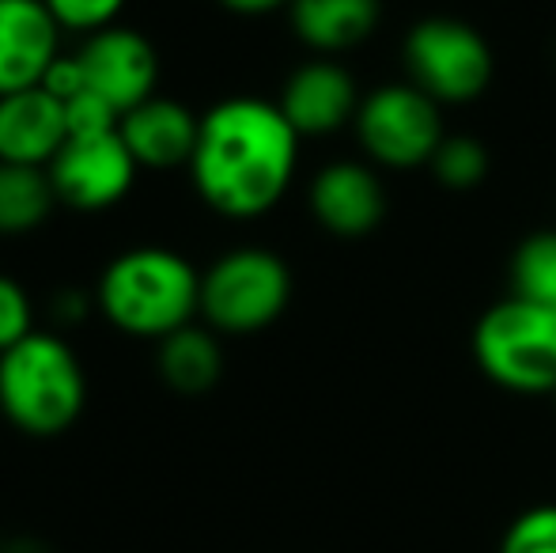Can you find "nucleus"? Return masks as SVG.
Returning <instances> with one entry per match:
<instances>
[{
	"label": "nucleus",
	"instance_id": "1",
	"mask_svg": "<svg viewBox=\"0 0 556 553\" xmlns=\"http://www.w3.org/2000/svg\"><path fill=\"white\" fill-rule=\"evenodd\" d=\"M300 134L277 103L231 96L201 114L193 190L227 221H257L285 201L300 167Z\"/></svg>",
	"mask_w": 556,
	"mask_h": 553
},
{
	"label": "nucleus",
	"instance_id": "2",
	"mask_svg": "<svg viewBox=\"0 0 556 553\" xmlns=\"http://www.w3.org/2000/svg\"><path fill=\"white\" fill-rule=\"evenodd\" d=\"M96 307L125 338L163 341L201 315V269L167 247H132L99 274Z\"/></svg>",
	"mask_w": 556,
	"mask_h": 553
},
{
	"label": "nucleus",
	"instance_id": "3",
	"mask_svg": "<svg viewBox=\"0 0 556 553\" xmlns=\"http://www.w3.org/2000/svg\"><path fill=\"white\" fill-rule=\"evenodd\" d=\"M88 402V376L61 334L35 330L0 353V414L27 436L73 428Z\"/></svg>",
	"mask_w": 556,
	"mask_h": 553
},
{
	"label": "nucleus",
	"instance_id": "4",
	"mask_svg": "<svg viewBox=\"0 0 556 553\" xmlns=\"http://www.w3.org/2000/svg\"><path fill=\"white\" fill-rule=\"evenodd\" d=\"M292 303V269L265 247L227 251L201 274V323L220 338H250Z\"/></svg>",
	"mask_w": 556,
	"mask_h": 553
},
{
	"label": "nucleus",
	"instance_id": "5",
	"mask_svg": "<svg viewBox=\"0 0 556 553\" xmlns=\"http://www.w3.org/2000/svg\"><path fill=\"white\" fill-rule=\"evenodd\" d=\"M473 361L515 394L556 391V315L519 296L492 303L473 326Z\"/></svg>",
	"mask_w": 556,
	"mask_h": 553
},
{
	"label": "nucleus",
	"instance_id": "6",
	"mask_svg": "<svg viewBox=\"0 0 556 553\" xmlns=\"http://www.w3.org/2000/svg\"><path fill=\"white\" fill-rule=\"evenodd\" d=\"M402 58L413 88H420L440 106L481 99L496 73L489 38L458 15H428L413 23Z\"/></svg>",
	"mask_w": 556,
	"mask_h": 553
},
{
	"label": "nucleus",
	"instance_id": "7",
	"mask_svg": "<svg viewBox=\"0 0 556 553\" xmlns=\"http://www.w3.org/2000/svg\"><path fill=\"white\" fill-rule=\"evenodd\" d=\"M352 129L367 160L394 171L428 167L446 137L443 106L409 80L379 84L371 96H364Z\"/></svg>",
	"mask_w": 556,
	"mask_h": 553
},
{
	"label": "nucleus",
	"instance_id": "8",
	"mask_svg": "<svg viewBox=\"0 0 556 553\" xmlns=\"http://www.w3.org/2000/svg\"><path fill=\"white\" fill-rule=\"evenodd\" d=\"M137 171L140 163L114 129L103 137H68L46 175L58 193V205L73 213H103L132 190Z\"/></svg>",
	"mask_w": 556,
	"mask_h": 553
},
{
	"label": "nucleus",
	"instance_id": "9",
	"mask_svg": "<svg viewBox=\"0 0 556 553\" xmlns=\"http://www.w3.org/2000/svg\"><path fill=\"white\" fill-rule=\"evenodd\" d=\"M88 76V88L103 96L117 114H129L132 106L148 103L160 84V53L137 27L114 23L106 30L84 38L76 50Z\"/></svg>",
	"mask_w": 556,
	"mask_h": 553
},
{
	"label": "nucleus",
	"instance_id": "10",
	"mask_svg": "<svg viewBox=\"0 0 556 553\" xmlns=\"http://www.w3.org/2000/svg\"><path fill=\"white\" fill-rule=\"evenodd\" d=\"M311 216L337 239H364L387 221V186L371 163L333 160L315 171L307 190Z\"/></svg>",
	"mask_w": 556,
	"mask_h": 553
},
{
	"label": "nucleus",
	"instance_id": "11",
	"mask_svg": "<svg viewBox=\"0 0 556 553\" xmlns=\"http://www.w3.org/2000/svg\"><path fill=\"white\" fill-rule=\"evenodd\" d=\"M364 103L356 76L333 58H311L280 88L277 106L300 137H330L352 126Z\"/></svg>",
	"mask_w": 556,
	"mask_h": 553
},
{
	"label": "nucleus",
	"instance_id": "12",
	"mask_svg": "<svg viewBox=\"0 0 556 553\" xmlns=\"http://www.w3.org/2000/svg\"><path fill=\"white\" fill-rule=\"evenodd\" d=\"M61 58V27L42 0H0V96L38 88Z\"/></svg>",
	"mask_w": 556,
	"mask_h": 553
},
{
	"label": "nucleus",
	"instance_id": "13",
	"mask_svg": "<svg viewBox=\"0 0 556 553\" xmlns=\"http://www.w3.org/2000/svg\"><path fill=\"white\" fill-rule=\"evenodd\" d=\"M117 134L129 144L132 160L148 171H175L190 167L193 148H198L201 134V114H193L186 103L175 99L152 96L148 103L132 106L122 114Z\"/></svg>",
	"mask_w": 556,
	"mask_h": 553
},
{
	"label": "nucleus",
	"instance_id": "14",
	"mask_svg": "<svg viewBox=\"0 0 556 553\" xmlns=\"http://www.w3.org/2000/svg\"><path fill=\"white\" fill-rule=\"evenodd\" d=\"M65 140V103H58L46 88L0 96V160L4 163L50 167Z\"/></svg>",
	"mask_w": 556,
	"mask_h": 553
},
{
	"label": "nucleus",
	"instance_id": "15",
	"mask_svg": "<svg viewBox=\"0 0 556 553\" xmlns=\"http://www.w3.org/2000/svg\"><path fill=\"white\" fill-rule=\"evenodd\" d=\"M382 4L379 0H292L288 20L292 30L307 50L318 58L356 50L359 42L375 35Z\"/></svg>",
	"mask_w": 556,
	"mask_h": 553
},
{
	"label": "nucleus",
	"instance_id": "16",
	"mask_svg": "<svg viewBox=\"0 0 556 553\" xmlns=\"http://www.w3.org/2000/svg\"><path fill=\"white\" fill-rule=\"evenodd\" d=\"M155 368L160 379L178 394H208L224 376V349L220 334L208 330L205 323H190L182 330L167 334L163 341H155Z\"/></svg>",
	"mask_w": 556,
	"mask_h": 553
},
{
	"label": "nucleus",
	"instance_id": "17",
	"mask_svg": "<svg viewBox=\"0 0 556 553\" xmlns=\"http://www.w3.org/2000/svg\"><path fill=\"white\" fill-rule=\"evenodd\" d=\"M58 193L46 167L0 160V236H30L50 221Z\"/></svg>",
	"mask_w": 556,
	"mask_h": 553
},
{
	"label": "nucleus",
	"instance_id": "18",
	"mask_svg": "<svg viewBox=\"0 0 556 553\" xmlns=\"http://www.w3.org/2000/svg\"><path fill=\"white\" fill-rule=\"evenodd\" d=\"M511 296L556 315V228L527 236L511 254Z\"/></svg>",
	"mask_w": 556,
	"mask_h": 553
},
{
	"label": "nucleus",
	"instance_id": "19",
	"mask_svg": "<svg viewBox=\"0 0 556 553\" xmlns=\"http://www.w3.org/2000/svg\"><path fill=\"white\" fill-rule=\"evenodd\" d=\"M489 148H484V140L469 137V134H446L443 144L435 148L432 155V175L435 183L446 186V190H477V186L484 183V175H489Z\"/></svg>",
	"mask_w": 556,
	"mask_h": 553
},
{
	"label": "nucleus",
	"instance_id": "20",
	"mask_svg": "<svg viewBox=\"0 0 556 553\" xmlns=\"http://www.w3.org/2000/svg\"><path fill=\"white\" fill-rule=\"evenodd\" d=\"M50 8V15L58 20L61 30H73V35H96L106 30L122 20L125 4L129 0H42Z\"/></svg>",
	"mask_w": 556,
	"mask_h": 553
},
{
	"label": "nucleus",
	"instance_id": "21",
	"mask_svg": "<svg viewBox=\"0 0 556 553\" xmlns=\"http://www.w3.org/2000/svg\"><path fill=\"white\" fill-rule=\"evenodd\" d=\"M35 334V303L15 277L0 274V353Z\"/></svg>",
	"mask_w": 556,
	"mask_h": 553
},
{
	"label": "nucleus",
	"instance_id": "22",
	"mask_svg": "<svg viewBox=\"0 0 556 553\" xmlns=\"http://www.w3.org/2000/svg\"><path fill=\"white\" fill-rule=\"evenodd\" d=\"M500 553H556V504L522 512L507 527Z\"/></svg>",
	"mask_w": 556,
	"mask_h": 553
},
{
	"label": "nucleus",
	"instance_id": "23",
	"mask_svg": "<svg viewBox=\"0 0 556 553\" xmlns=\"http://www.w3.org/2000/svg\"><path fill=\"white\" fill-rule=\"evenodd\" d=\"M65 126H68V137H103L122 126V114H117L103 96H96V91L88 88L84 96L65 103Z\"/></svg>",
	"mask_w": 556,
	"mask_h": 553
},
{
	"label": "nucleus",
	"instance_id": "24",
	"mask_svg": "<svg viewBox=\"0 0 556 553\" xmlns=\"http://www.w3.org/2000/svg\"><path fill=\"white\" fill-rule=\"evenodd\" d=\"M38 88L50 91L58 103H68V99L84 96V91H88V76H84L80 58H76V53H61V58L46 68V76H42V84H38Z\"/></svg>",
	"mask_w": 556,
	"mask_h": 553
},
{
	"label": "nucleus",
	"instance_id": "25",
	"mask_svg": "<svg viewBox=\"0 0 556 553\" xmlns=\"http://www.w3.org/2000/svg\"><path fill=\"white\" fill-rule=\"evenodd\" d=\"M88 315V296L84 292H76V288H65V292L53 300V318L58 323H80V318Z\"/></svg>",
	"mask_w": 556,
	"mask_h": 553
},
{
	"label": "nucleus",
	"instance_id": "26",
	"mask_svg": "<svg viewBox=\"0 0 556 553\" xmlns=\"http://www.w3.org/2000/svg\"><path fill=\"white\" fill-rule=\"evenodd\" d=\"M220 4L235 15H269L277 8H288L292 0H220Z\"/></svg>",
	"mask_w": 556,
	"mask_h": 553
},
{
	"label": "nucleus",
	"instance_id": "27",
	"mask_svg": "<svg viewBox=\"0 0 556 553\" xmlns=\"http://www.w3.org/2000/svg\"><path fill=\"white\" fill-rule=\"evenodd\" d=\"M4 553H50V550H46L42 542H30V539H27V542H15V546H12V550H4Z\"/></svg>",
	"mask_w": 556,
	"mask_h": 553
},
{
	"label": "nucleus",
	"instance_id": "28",
	"mask_svg": "<svg viewBox=\"0 0 556 553\" xmlns=\"http://www.w3.org/2000/svg\"><path fill=\"white\" fill-rule=\"evenodd\" d=\"M553 399H556V391H553Z\"/></svg>",
	"mask_w": 556,
	"mask_h": 553
},
{
	"label": "nucleus",
	"instance_id": "29",
	"mask_svg": "<svg viewBox=\"0 0 556 553\" xmlns=\"http://www.w3.org/2000/svg\"><path fill=\"white\" fill-rule=\"evenodd\" d=\"M0 553H4V550H0Z\"/></svg>",
	"mask_w": 556,
	"mask_h": 553
}]
</instances>
